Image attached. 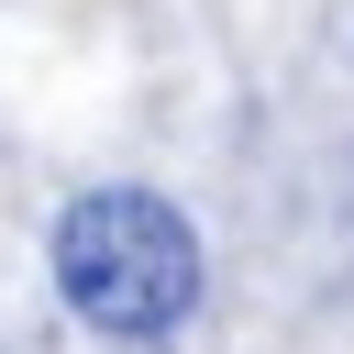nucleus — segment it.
<instances>
[{"instance_id":"obj_1","label":"nucleus","mask_w":354,"mask_h":354,"mask_svg":"<svg viewBox=\"0 0 354 354\" xmlns=\"http://www.w3.org/2000/svg\"><path fill=\"white\" fill-rule=\"evenodd\" d=\"M44 277L66 299L77 332L100 343H166L199 321L210 299V254H199V221L144 188V177H111V188H77L44 232Z\"/></svg>"}]
</instances>
